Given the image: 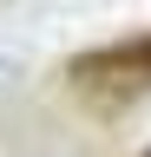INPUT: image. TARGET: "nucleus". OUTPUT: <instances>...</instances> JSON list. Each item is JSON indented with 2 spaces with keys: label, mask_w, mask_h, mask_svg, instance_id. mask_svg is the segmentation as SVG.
<instances>
[{
  "label": "nucleus",
  "mask_w": 151,
  "mask_h": 157,
  "mask_svg": "<svg viewBox=\"0 0 151 157\" xmlns=\"http://www.w3.org/2000/svg\"><path fill=\"white\" fill-rule=\"evenodd\" d=\"M145 157H151V151H145Z\"/></svg>",
  "instance_id": "obj_2"
},
{
  "label": "nucleus",
  "mask_w": 151,
  "mask_h": 157,
  "mask_svg": "<svg viewBox=\"0 0 151 157\" xmlns=\"http://www.w3.org/2000/svg\"><path fill=\"white\" fill-rule=\"evenodd\" d=\"M66 78L79 92H151V33L118 46H85L66 59Z\"/></svg>",
  "instance_id": "obj_1"
}]
</instances>
